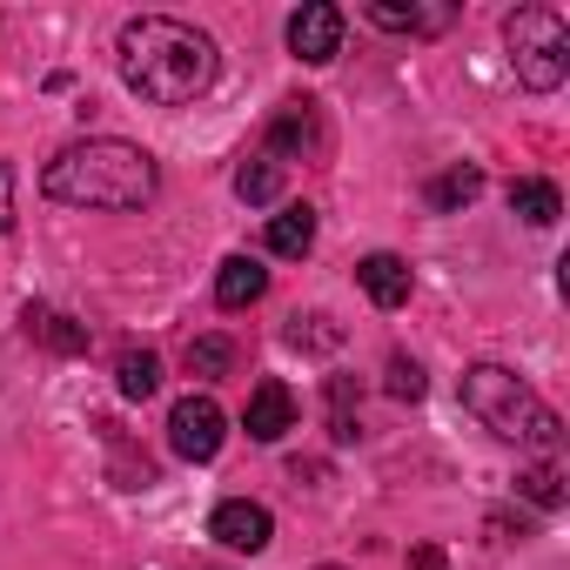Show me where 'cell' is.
<instances>
[{
	"label": "cell",
	"instance_id": "19",
	"mask_svg": "<svg viewBox=\"0 0 570 570\" xmlns=\"http://www.w3.org/2000/svg\"><path fill=\"white\" fill-rule=\"evenodd\" d=\"M476 195H483V175H476V168H463V161H456L450 175H436V181H430V202H436V208H463V202H476Z\"/></svg>",
	"mask_w": 570,
	"mask_h": 570
},
{
	"label": "cell",
	"instance_id": "13",
	"mask_svg": "<svg viewBox=\"0 0 570 570\" xmlns=\"http://www.w3.org/2000/svg\"><path fill=\"white\" fill-rule=\"evenodd\" d=\"M510 215H523L530 228H550L563 215V195L550 181H510Z\"/></svg>",
	"mask_w": 570,
	"mask_h": 570
},
{
	"label": "cell",
	"instance_id": "16",
	"mask_svg": "<svg viewBox=\"0 0 570 570\" xmlns=\"http://www.w3.org/2000/svg\"><path fill=\"white\" fill-rule=\"evenodd\" d=\"M115 383H121V396H128V403H141V396H155V390H161V363H155L148 350H121Z\"/></svg>",
	"mask_w": 570,
	"mask_h": 570
},
{
	"label": "cell",
	"instance_id": "25",
	"mask_svg": "<svg viewBox=\"0 0 570 570\" xmlns=\"http://www.w3.org/2000/svg\"><path fill=\"white\" fill-rule=\"evenodd\" d=\"M316 570H343V563H316Z\"/></svg>",
	"mask_w": 570,
	"mask_h": 570
},
{
	"label": "cell",
	"instance_id": "15",
	"mask_svg": "<svg viewBox=\"0 0 570 570\" xmlns=\"http://www.w3.org/2000/svg\"><path fill=\"white\" fill-rule=\"evenodd\" d=\"M376 28H390V35H436L450 14L443 8H390V0H370V8H363Z\"/></svg>",
	"mask_w": 570,
	"mask_h": 570
},
{
	"label": "cell",
	"instance_id": "22",
	"mask_svg": "<svg viewBox=\"0 0 570 570\" xmlns=\"http://www.w3.org/2000/svg\"><path fill=\"white\" fill-rule=\"evenodd\" d=\"M390 396H396V403H416V396H423V370H416L410 356H390Z\"/></svg>",
	"mask_w": 570,
	"mask_h": 570
},
{
	"label": "cell",
	"instance_id": "21",
	"mask_svg": "<svg viewBox=\"0 0 570 570\" xmlns=\"http://www.w3.org/2000/svg\"><path fill=\"white\" fill-rule=\"evenodd\" d=\"M289 343H296V350H336L343 330H336L330 316H296V323H289Z\"/></svg>",
	"mask_w": 570,
	"mask_h": 570
},
{
	"label": "cell",
	"instance_id": "23",
	"mask_svg": "<svg viewBox=\"0 0 570 570\" xmlns=\"http://www.w3.org/2000/svg\"><path fill=\"white\" fill-rule=\"evenodd\" d=\"M8 228H14V168L0 161V235H8Z\"/></svg>",
	"mask_w": 570,
	"mask_h": 570
},
{
	"label": "cell",
	"instance_id": "24",
	"mask_svg": "<svg viewBox=\"0 0 570 570\" xmlns=\"http://www.w3.org/2000/svg\"><path fill=\"white\" fill-rule=\"evenodd\" d=\"M410 570H443V550H436V543H416V550H410Z\"/></svg>",
	"mask_w": 570,
	"mask_h": 570
},
{
	"label": "cell",
	"instance_id": "18",
	"mask_svg": "<svg viewBox=\"0 0 570 570\" xmlns=\"http://www.w3.org/2000/svg\"><path fill=\"white\" fill-rule=\"evenodd\" d=\"M181 363H188V376L215 383V376H228V370H235V343H228V336H195Z\"/></svg>",
	"mask_w": 570,
	"mask_h": 570
},
{
	"label": "cell",
	"instance_id": "26",
	"mask_svg": "<svg viewBox=\"0 0 570 570\" xmlns=\"http://www.w3.org/2000/svg\"><path fill=\"white\" fill-rule=\"evenodd\" d=\"M195 570H208V563H195Z\"/></svg>",
	"mask_w": 570,
	"mask_h": 570
},
{
	"label": "cell",
	"instance_id": "10",
	"mask_svg": "<svg viewBox=\"0 0 570 570\" xmlns=\"http://www.w3.org/2000/svg\"><path fill=\"white\" fill-rule=\"evenodd\" d=\"M356 282H363V296H370L376 309H403V303H410V262L390 255V248L363 255V262H356Z\"/></svg>",
	"mask_w": 570,
	"mask_h": 570
},
{
	"label": "cell",
	"instance_id": "1",
	"mask_svg": "<svg viewBox=\"0 0 570 570\" xmlns=\"http://www.w3.org/2000/svg\"><path fill=\"white\" fill-rule=\"evenodd\" d=\"M115 55H121V81L155 108H188L215 81V41L188 21H168V14L128 21Z\"/></svg>",
	"mask_w": 570,
	"mask_h": 570
},
{
	"label": "cell",
	"instance_id": "3",
	"mask_svg": "<svg viewBox=\"0 0 570 570\" xmlns=\"http://www.w3.org/2000/svg\"><path fill=\"white\" fill-rule=\"evenodd\" d=\"M463 410L483 430H497L503 443H523V450H543V456L563 443V416L503 363H470L463 370Z\"/></svg>",
	"mask_w": 570,
	"mask_h": 570
},
{
	"label": "cell",
	"instance_id": "2",
	"mask_svg": "<svg viewBox=\"0 0 570 570\" xmlns=\"http://www.w3.org/2000/svg\"><path fill=\"white\" fill-rule=\"evenodd\" d=\"M48 202L61 208H108V215H128V208H148L155 202V155L135 148V141H115V135H95V141H68L48 175H41Z\"/></svg>",
	"mask_w": 570,
	"mask_h": 570
},
{
	"label": "cell",
	"instance_id": "20",
	"mask_svg": "<svg viewBox=\"0 0 570 570\" xmlns=\"http://www.w3.org/2000/svg\"><path fill=\"white\" fill-rule=\"evenodd\" d=\"M517 497H530L537 510H557V503H563V470H557V463H530V470L517 476Z\"/></svg>",
	"mask_w": 570,
	"mask_h": 570
},
{
	"label": "cell",
	"instance_id": "4",
	"mask_svg": "<svg viewBox=\"0 0 570 570\" xmlns=\"http://www.w3.org/2000/svg\"><path fill=\"white\" fill-rule=\"evenodd\" d=\"M503 48H510V68H517V81L530 95L563 88V75H570V35H563V21L550 8H517L503 21Z\"/></svg>",
	"mask_w": 570,
	"mask_h": 570
},
{
	"label": "cell",
	"instance_id": "7",
	"mask_svg": "<svg viewBox=\"0 0 570 570\" xmlns=\"http://www.w3.org/2000/svg\"><path fill=\"white\" fill-rule=\"evenodd\" d=\"M208 537L222 543V550H268V537H275V517L262 510V503H248V497H228V503H215V517H208Z\"/></svg>",
	"mask_w": 570,
	"mask_h": 570
},
{
	"label": "cell",
	"instance_id": "5",
	"mask_svg": "<svg viewBox=\"0 0 570 570\" xmlns=\"http://www.w3.org/2000/svg\"><path fill=\"white\" fill-rule=\"evenodd\" d=\"M262 155L268 161H323L330 155V135H323V108L316 101H282V115L268 121V135H262Z\"/></svg>",
	"mask_w": 570,
	"mask_h": 570
},
{
	"label": "cell",
	"instance_id": "12",
	"mask_svg": "<svg viewBox=\"0 0 570 570\" xmlns=\"http://www.w3.org/2000/svg\"><path fill=\"white\" fill-rule=\"evenodd\" d=\"M309 248H316V208H309V202H289L282 215H268V255L303 262Z\"/></svg>",
	"mask_w": 570,
	"mask_h": 570
},
{
	"label": "cell",
	"instance_id": "11",
	"mask_svg": "<svg viewBox=\"0 0 570 570\" xmlns=\"http://www.w3.org/2000/svg\"><path fill=\"white\" fill-rule=\"evenodd\" d=\"M262 289H268V268L255 255H228L222 275H215V303L222 309H248V303H262Z\"/></svg>",
	"mask_w": 570,
	"mask_h": 570
},
{
	"label": "cell",
	"instance_id": "17",
	"mask_svg": "<svg viewBox=\"0 0 570 570\" xmlns=\"http://www.w3.org/2000/svg\"><path fill=\"white\" fill-rule=\"evenodd\" d=\"M235 195H242V202H275V195H282V161L248 155V161L235 168Z\"/></svg>",
	"mask_w": 570,
	"mask_h": 570
},
{
	"label": "cell",
	"instance_id": "14",
	"mask_svg": "<svg viewBox=\"0 0 570 570\" xmlns=\"http://www.w3.org/2000/svg\"><path fill=\"white\" fill-rule=\"evenodd\" d=\"M21 323H28L35 343H48V350H61V356H81V350H88V330L68 323V316H55V309H28Z\"/></svg>",
	"mask_w": 570,
	"mask_h": 570
},
{
	"label": "cell",
	"instance_id": "9",
	"mask_svg": "<svg viewBox=\"0 0 570 570\" xmlns=\"http://www.w3.org/2000/svg\"><path fill=\"white\" fill-rule=\"evenodd\" d=\"M289 48H296V61H309V68L336 61V48H343V8H330V0L303 8V14L289 21Z\"/></svg>",
	"mask_w": 570,
	"mask_h": 570
},
{
	"label": "cell",
	"instance_id": "8",
	"mask_svg": "<svg viewBox=\"0 0 570 570\" xmlns=\"http://www.w3.org/2000/svg\"><path fill=\"white\" fill-rule=\"evenodd\" d=\"M242 430H248L255 443H282V436H289V430H296V396H289V383H275V376H262V383L248 390Z\"/></svg>",
	"mask_w": 570,
	"mask_h": 570
},
{
	"label": "cell",
	"instance_id": "6",
	"mask_svg": "<svg viewBox=\"0 0 570 570\" xmlns=\"http://www.w3.org/2000/svg\"><path fill=\"white\" fill-rule=\"evenodd\" d=\"M222 436H228V416H222L215 396H181V403L168 410V443H175V456L208 463V456L222 450Z\"/></svg>",
	"mask_w": 570,
	"mask_h": 570
}]
</instances>
